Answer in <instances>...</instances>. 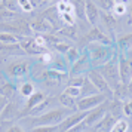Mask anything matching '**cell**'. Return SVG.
<instances>
[{
    "label": "cell",
    "mask_w": 132,
    "mask_h": 132,
    "mask_svg": "<svg viewBox=\"0 0 132 132\" xmlns=\"http://www.w3.org/2000/svg\"><path fill=\"white\" fill-rule=\"evenodd\" d=\"M117 45L122 51H128V49L132 46V34H126V36L120 37L117 40Z\"/></svg>",
    "instance_id": "obj_24"
},
{
    "label": "cell",
    "mask_w": 132,
    "mask_h": 132,
    "mask_svg": "<svg viewBox=\"0 0 132 132\" xmlns=\"http://www.w3.org/2000/svg\"><path fill=\"white\" fill-rule=\"evenodd\" d=\"M61 18L65 21L68 25H73L74 24V18L71 16V13H61Z\"/></svg>",
    "instance_id": "obj_38"
},
{
    "label": "cell",
    "mask_w": 132,
    "mask_h": 132,
    "mask_svg": "<svg viewBox=\"0 0 132 132\" xmlns=\"http://www.w3.org/2000/svg\"><path fill=\"white\" fill-rule=\"evenodd\" d=\"M90 51V64H94L96 67H101L102 64H105L107 61H110L113 58V55L116 52H111L108 46H104V45H98V46H92L89 48Z\"/></svg>",
    "instance_id": "obj_3"
},
{
    "label": "cell",
    "mask_w": 132,
    "mask_h": 132,
    "mask_svg": "<svg viewBox=\"0 0 132 132\" xmlns=\"http://www.w3.org/2000/svg\"><path fill=\"white\" fill-rule=\"evenodd\" d=\"M80 90H82V94H85V96L88 95H95V94H100L98 92V89H96L94 85L90 83L89 79H86V82H85V85L80 88Z\"/></svg>",
    "instance_id": "obj_21"
},
{
    "label": "cell",
    "mask_w": 132,
    "mask_h": 132,
    "mask_svg": "<svg viewBox=\"0 0 132 132\" xmlns=\"http://www.w3.org/2000/svg\"><path fill=\"white\" fill-rule=\"evenodd\" d=\"M13 94H15V86H13L12 83H3L2 86H0V95L5 96V98H11V96H13Z\"/></svg>",
    "instance_id": "obj_20"
},
{
    "label": "cell",
    "mask_w": 132,
    "mask_h": 132,
    "mask_svg": "<svg viewBox=\"0 0 132 132\" xmlns=\"http://www.w3.org/2000/svg\"><path fill=\"white\" fill-rule=\"evenodd\" d=\"M123 113H125L126 116H129V117L132 116V100L125 102V105H123Z\"/></svg>",
    "instance_id": "obj_37"
},
{
    "label": "cell",
    "mask_w": 132,
    "mask_h": 132,
    "mask_svg": "<svg viewBox=\"0 0 132 132\" xmlns=\"http://www.w3.org/2000/svg\"><path fill=\"white\" fill-rule=\"evenodd\" d=\"M119 58V76H120V83L129 85L132 79V61L126 60L123 55H117Z\"/></svg>",
    "instance_id": "obj_5"
},
{
    "label": "cell",
    "mask_w": 132,
    "mask_h": 132,
    "mask_svg": "<svg viewBox=\"0 0 132 132\" xmlns=\"http://www.w3.org/2000/svg\"><path fill=\"white\" fill-rule=\"evenodd\" d=\"M114 3H126V0H114Z\"/></svg>",
    "instance_id": "obj_41"
},
{
    "label": "cell",
    "mask_w": 132,
    "mask_h": 132,
    "mask_svg": "<svg viewBox=\"0 0 132 132\" xmlns=\"http://www.w3.org/2000/svg\"><path fill=\"white\" fill-rule=\"evenodd\" d=\"M42 102H45V94H42V92H34V94H33L31 96H28V100H27L24 113H28L30 110L37 108Z\"/></svg>",
    "instance_id": "obj_13"
},
{
    "label": "cell",
    "mask_w": 132,
    "mask_h": 132,
    "mask_svg": "<svg viewBox=\"0 0 132 132\" xmlns=\"http://www.w3.org/2000/svg\"><path fill=\"white\" fill-rule=\"evenodd\" d=\"M21 94L24 96H31L33 94H34V86L31 83H24L22 86H21Z\"/></svg>",
    "instance_id": "obj_33"
},
{
    "label": "cell",
    "mask_w": 132,
    "mask_h": 132,
    "mask_svg": "<svg viewBox=\"0 0 132 132\" xmlns=\"http://www.w3.org/2000/svg\"><path fill=\"white\" fill-rule=\"evenodd\" d=\"M128 122H126L125 119H117L116 122H114V125L111 126V129H110V132H126L128 131Z\"/></svg>",
    "instance_id": "obj_22"
},
{
    "label": "cell",
    "mask_w": 132,
    "mask_h": 132,
    "mask_svg": "<svg viewBox=\"0 0 132 132\" xmlns=\"http://www.w3.org/2000/svg\"><path fill=\"white\" fill-rule=\"evenodd\" d=\"M113 12H114V15L122 16L123 13H126V5H125V3H116V5H114Z\"/></svg>",
    "instance_id": "obj_34"
},
{
    "label": "cell",
    "mask_w": 132,
    "mask_h": 132,
    "mask_svg": "<svg viewBox=\"0 0 132 132\" xmlns=\"http://www.w3.org/2000/svg\"><path fill=\"white\" fill-rule=\"evenodd\" d=\"M114 125V119L113 116L110 113H105V116H102V119L98 122V129H101V131H105V132H110L111 129V126Z\"/></svg>",
    "instance_id": "obj_16"
},
{
    "label": "cell",
    "mask_w": 132,
    "mask_h": 132,
    "mask_svg": "<svg viewBox=\"0 0 132 132\" xmlns=\"http://www.w3.org/2000/svg\"><path fill=\"white\" fill-rule=\"evenodd\" d=\"M64 94H67V95L71 96V98H77V96L82 95V90H80V88H74V86H67L65 90H64Z\"/></svg>",
    "instance_id": "obj_31"
},
{
    "label": "cell",
    "mask_w": 132,
    "mask_h": 132,
    "mask_svg": "<svg viewBox=\"0 0 132 132\" xmlns=\"http://www.w3.org/2000/svg\"><path fill=\"white\" fill-rule=\"evenodd\" d=\"M7 132H24V131H22L19 126H12L11 129H7Z\"/></svg>",
    "instance_id": "obj_40"
},
{
    "label": "cell",
    "mask_w": 132,
    "mask_h": 132,
    "mask_svg": "<svg viewBox=\"0 0 132 132\" xmlns=\"http://www.w3.org/2000/svg\"><path fill=\"white\" fill-rule=\"evenodd\" d=\"M86 82V77L83 74H79V76H73L68 82V86H74V88H82Z\"/></svg>",
    "instance_id": "obj_26"
},
{
    "label": "cell",
    "mask_w": 132,
    "mask_h": 132,
    "mask_svg": "<svg viewBox=\"0 0 132 132\" xmlns=\"http://www.w3.org/2000/svg\"><path fill=\"white\" fill-rule=\"evenodd\" d=\"M85 5H86V0H76L74 11L77 12L79 16H85Z\"/></svg>",
    "instance_id": "obj_32"
},
{
    "label": "cell",
    "mask_w": 132,
    "mask_h": 132,
    "mask_svg": "<svg viewBox=\"0 0 132 132\" xmlns=\"http://www.w3.org/2000/svg\"><path fill=\"white\" fill-rule=\"evenodd\" d=\"M86 40L90 42V43H100V45H104V46H110V45H111V40H110L100 28H96V27L90 30V33L88 34V37H86Z\"/></svg>",
    "instance_id": "obj_10"
},
{
    "label": "cell",
    "mask_w": 132,
    "mask_h": 132,
    "mask_svg": "<svg viewBox=\"0 0 132 132\" xmlns=\"http://www.w3.org/2000/svg\"><path fill=\"white\" fill-rule=\"evenodd\" d=\"M31 132H60V126H36L31 129Z\"/></svg>",
    "instance_id": "obj_28"
},
{
    "label": "cell",
    "mask_w": 132,
    "mask_h": 132,
    "mask_svg": "<svg viewBox=\"0 0 132 132\" xmlns=\"http://www.w3.org/2000/svg\"><path fill=\"white\" fill-rule=\"evenodd\" d=\"M60 101L62 105H65V107L68 108H73L76 104H74V98H71V96H68L67 94H61L60 95Z\"/></svg>",
    "instance_id": "obj_29"
},
{
    "label": "cell",
    "mask_w": 132,
    "mask_h": 132,
    "mask_svg": "<svg viewBox=\"0 0 132 132\" xmlns=\"http://www.w3.org/2000/svg\"><path fill=\"white\" fill-rule=\"evenodd\" d=\"M2 6L5 7L7 12H19L21 11L18 0H2Z\"/></svg>",
    "instance_id": "obj_19"
},
{
    "label": "cell",
    "mask_w": 132,
    "mask_h": 132,
    "mask_svg": "<svg viewBox=\"0 0 132 132\" xmlns=\"http://www.w3.org/2000/svg\"><path fill=\"white\" fill-rule=\"evenodd\" d=\"M96 5L98 7H101L102 11H105V12H110V11H113L114 9V0H96Z\"/></svg>",
    "instance_id": "obj_27"
},
{
    "label": "cell",
    "mask_w": 132,
    "mask_h": 132,
    "mask_svg": "<svg viewBox=\"0 0 132 132\" xmlns=\"http://www.w3.org/2000/svg\"><path fill=\"white\" fill-rule=\"evenodd\" d=\"M126 2H132V0H126Z\"/></svg>",
    "instance_id": "obj_43"
},
{
    "label": "cell",
    "mask_w": 132,
    "mask_h": 132,
    "mask_svg": "<svg viewBox=\"0 0 132 132\" xmlns=\"http://www.w3.org/2000/svg\"><path fill=\"white\" fill-rule=\"evenodd\" d=\"M85 16L88 19V22L92 25H95L98 18H100V11H98V7H96L95 3H92L90 0H86V5H85Z\"/></svg>",
    "instance_id": "obj_11"
},
{
    "label": "cell",
    "mask_w": 132,
    "mask_h": 132,
    "mask_svg": "<svg viewBox=\"0 0 132 132\" xmlns=\"http://www.w3.org/2000/svg\"><path fill=\"white\" fill-rule=\"evenodd\" d=\"M65 76H67V73L56 71V70H52V68H49L48 71L43 74L45 80H51V82H60L61 79H64Z\"/></svg>",
    "instance_id": "obj_18"
},
{
    "label": "cell",
    "mask_w": 132,
    "mask_h": 132,
    "mask_svg": "<svg viewBox=\"0 0 132 132\" xmlns=\"http://www.w3.org/2000/svg\"><path fill=\"white\" fill-rule=\"evenodd\" d=\"M88 79L90 80V83H92L96 89H98V92H100V94H104V95L111 94V90H113V89L108 86V83L104 80V77L100 74V71H98V70H90L89 74H88Z\"/></svg>",
    "instance_id": "obj_6"
},
{
    "label": "cell",
    "mask_w": 132,
    "mask_h": 132,
    "mask_svg": "<svg viewBox=\"0 0 132 132\" xmlns=\"http://www.w3.org/2000/svg\"><path fill=\"white\" fill-rule=\"evenodd\" d=\"M86 123H85V120L83 122H80V123H77L76 126H73L71 129H68V131H65V132H85L86 131Z\"/></svg>",
    "instance_id": "obj_36"
},
{
    "label": "cell",
    "mask_w": 132,
    "mask_h": 132,
    "mask_svg": "<svg viewBox=\"0 0 132 132\" xmlns=\"http://www.w3.org/2000/svg\"><path fill=\"white\" fill-rule=\"evenodd\" d=\"M89 65H90V56H89V55H82V56H80L74 64H73L71 77H73V76H79V74H82L85 68H86V67H89Z\"/></svg>",
    "instance_id": "obj_12"
},
{
    "label": "cell",
    "mask_w": 132,
    "mask_h": 132,
    "mask_svg": "<svg viewBox=\"0 0 132 132\" xmlns=\"http://www.w3.org/2000/svg\"><path fill=\"white\" fill-rule=\"evenodd\" d=\"M102 102H105V95L104 94H95V95L82 96L79 102H76V107L79 111H89L92 108L100 107Z\"/></svg>",
    "instance_id": "obj_4"
},
{
    "label": "cell",
    "mask_w": 132,
    "mask_h": 132,
    "mask_svg": "<svg viewBox=\"0 0 132 132\" xmlns=\"http://www.w3.org/2000/svg\"><path fill=\"white\" fill-rule=\"evenodd\" d=\"M56 9L60 11V13H73V12H74V6H73L70 2H65V0L58 2Z\"/></svg>",
    "instance_id": "obj_23"
},
{
    "label": "cell",
    "mask_w": 132,
    "mask_h": 132,
    "mask_svg": "<svg viewBox=\"0 0 132 132\" xmlns=\"http://www.w3.org/2000/svg\"><path fill=\"white\" fill-rule=\"evenodd\" d=\"M131 15H132V2H131Z\"/></svg>",
    "instance_id": "obj_42"
},
{
    "label": "cell",
    "mask_w": 132,
    "mask_h": 132,
    "mask_svg": "<svg viewBox=\"0 0 132 132\" xmlns=\"http://www.w3.org/2000/svg\"><path fill=\"white\" fill-rule=\"evenodd\" d=\"M0 3H2V0H0Z\"/></svg>",
    "instance_id": "obj_45"
},
{
    "label": "cell",
    "mask_w": 132,
    "mask_h": 132,
    "mask_svg": "<svg viewBox=\"0 0 132 132\" xmlns=\"http://www.w3.org/2000/svg\"><path fill=\"white\" fill-rule=\"evenodd\" d=\"M31 28L36 30L37 33H51V31H54V25L46 18H39L31 24Z\"/></svg>",
    "instance_id": "obj_15"
},
{
    "label": "cell",
    "mask_w": 132,
    "mask_h": 132,
    "mask_svg": "<svg viewBox=\"0 0 132 132\" xmlns=\"http://www.w3.org/2000/svg\"><path fill=\"white\" fill-rule=\"evenodd\" d=\"M19 45H21V48L24 49L27 54L30 55H40V54H45L46 52V49L40 46V45H37L36 40L34 39H30V37H27V39H21L19 40Z\"/></svg>",
    "instance_id": "obj_8"
},
{
    "label": "cell",
    "mask_w": 132,
    "mask_h": 132,
    "mask_svg": "<svg viewBox=\"0 0 132 132\" xmlns=\"http://www.w3.org/2000/svg\"><path fill=\"white\" fill-rule=\"evenodd\" d=\"M64 119H65V110L56 108V110H51L42 116L30 119V123L33 126H55L60 125Z\"/></svg>",
    "instance_id": "obj_2"
},
{
    "label": "cell",
    "mask_w": 132,
    "mask_h": 132,
    "mask_svg": "<svg viewBox=\"0 0 132 132\" xmlns=\"http://www.w3.org/2000/svg\"><path fill=\"white\" fill-rule=\"evenodd\" d=\"M21 39L16 34L12 33H7V31H0V43L3 45H16Z\"/></svg>",
    "instance_id": "obj_17"
},
{
    "label": "cell",
    "mask_w": 132,
    "mask_h": 132,
    "mask_svg": "<svg viewBox=\"0 0 132 132\" xmlns=\"http://www.w3.org/2000/svg\"><path fill=\"white\" fill-rule=\"evenodd\" d=\"M18 5L24 12H31L33 11V5H31L30 0H18Z\"/></svg>",
    "instance_id": "obj_35"
},
{
    "label": "cell",
    "mask_w": 132,
    "mask_h": 132,
    "mask_svg": "<svg viewBox=\"0 0 132 132\" xmlns=\"http://www.w3.org/2000/svg\"><path fill=\"white\" fill-rule=\"evenodd\" d=\"M86 116H88V111H79V113H76V114H71V116L65 117V119L58 125L60 126V132H65V131H68V129H71L73 126H76L77 123L83 122Z\"/></svg>",
    "instance_id": "obj_7"
},
{
    "label": "cell",
    "mask_w": 132,
    "mask_h": 132,
    "mask_svg": "<svg viewBox=\"0 0 132 132\" xmlns=\"http://www.w3.org/2000/svg\"><path fill=\"white\" fill-rule=\"evenodd\" d=\"M27 73H28V62L25 61H16L7 67V74L12 77H24Z\"/></svg>",
    "instance_id": "obj_9"
},
{
    "label": "cell",
    "mask_w": 132,
    "mask_h": 132,
    "mask_svg": "<svg viewBox=\"0 0 132 132\" xmlns=\"http://www.w3.org/2000/svg\"><path fill=\"white\" fill-rule=\"evenodd\" d=\"M131 83H132V79H131Z\"/></svg>",
    "instance_id": "obj_44"
},
{
    "label": "cell",
    "mask_w": 132,
    "mask_h": 132,
    "mask_svg": "<svg viewBox=\"0 0 132 132\" xmlns=\"http://www.w3.org/2000/svg\"><path fill=\"white\" fill-rule=\"evenodd\" d=\"M104 107H96V108H92L88 111V116L85 117V123L89 126V125H94L96 122H100L104 116Z\"/></svg>",
    "instance_id": "obj_14"
},
{
    "label": "cell",
    "mask_w": 132,
    "mask_h": 132,
    "mask_svg": "<svg viewBox=\"0 0 132 132\" xmlns=\"http://www.w3.org/2000/svg\"><path fill=\"white\" fill-rule=\"evenodd\" d=\"M100 74H101L104 80L108 83V86L111 89H116L120 83V76H119V61H117V54L113 55V58L107 61L105 64H102L101 67H98Z\"/></svg>",
    "instance_id": "obj_1"
},
{
    "label": "cell",
    "mask_w": 132,
    "mask_h": 132,
    "mask_svg": "<svg viewBox=\"0 0 132 132\" xmlns=\"http://www.w3.org/2000/svg\"><path fill=\"white\" fill-rule=\"evenodd\" d=\"M65 58H67V61H68L70 64H74V62L80 58V54H79V51L74 48V46H71V48L65 52Z\"/></svg>",
    "instance_id": "obj_25"
},
{
    "label": "cell",
    "mask_w": 132,
    "mask_h": 132,
    "mask_svg": "<svg viewBox=\"0 0 132 132\" xmlns=\"http://www.w3.org/2000/svg\"><path fill=\"white\" fill-rule=\"evenodd\" d=\"M92 132H94V131H92Z\"/></svg>",
    "instance_id": "obj_46"
},
{
    "label": "cell",
    "mask_w": 132,
    "mask_h": 132,
    "mask_svg": "<svg viewBox=\"0 0 132 132\" xmlns=\"http://www.w3.org/2000/svg\"><path fill=\"white\" fill-rule=\"evenodd\" d=\"M54 48L58 51V52H61V54H64L65 55V52L68 51V49L71 48V45L68 42H64V40H61V42H58V43H55L54 45Z\"/></svg>",
    "instance_id": "obj_30"
},
{
    "label": "cell",
    "mask_w": 132,
    "mask_h": 132,
    "mask_svg": "<svg viewBox=\"0 0 132 132\" xmlns=\"http://www.w3.org/2000/svg\"><path fill=\"white\" fill-rule=\"evenodd\" d=\"M6 105H7V100L5 98V96L0 95V113L5 110V107H6Z\"/></svg>",
    "instance_id": "obj_39"
}]
</instances>
